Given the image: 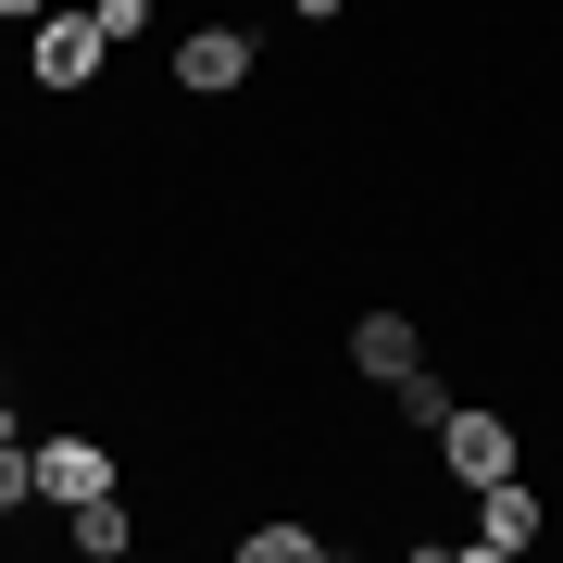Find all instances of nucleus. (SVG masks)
<instances>
[{
	"label": "nucleus",
	"mask_w": 563,
	"mask_h": 563,
	"mask_svg": "<svg viewBox=\"0 0 563 563\" xmlns=\"http://www.w3.org/2000/svg\"><path fill=\"white\" fill-rule=\"evenodd\" d=\"M101 488H113V451L88 439V426H51V439H38V501L76 514V501H101Z\"/></svg>",
	"instance_id": "39448f33"
},
{
	"label": "nucleus",
	"mask_w": 563,
	"mask_h": 563,
	"mask_svg": "<svg viewBox=\"0 0 563 563\" xmlns=\"http://www.w3.org/2000/svg\"><path fill=\"white\" fill-rule=\"evenodd\" d=\"M101 63H113L101 13H38V25H25V76H38L51 101H76V88H101Z\"/></svg>",
	"instance_id": "f257e3e1"
},
{
	"label": "nucleus",
	"mask_w": 563,
	"mask_h": 563,
	"mask_svg": "<svg viewBox=\"0 0 563 563\" xmlns=\"http://www.w3.org/2000/svg\"><path fill=\"white\" fill-rule=\"evenodd\" d=\"M0 426H13V401H0Z\"/></svg>",
	"instance_id": "ddd939ff"
},
{
	"label": "nucleus",
	"mask_w": 563,
	"mask_h": 563,
	"mask_svg": "<svg viewBox=\"0 0 563 563\" xmlns=\"http://www.w3.org/2000/svg\"><path fill=\"white\" fill-rule=\"evenodd\" d=\"M63 526H76V551H88V563H125V551H139V514H125V488H101V501H76Z\"/></svg>",
	"instance_id": "0eeeda50"
},
{
	"label": "nucleus",
	"mask_w": 563,
	"mask_h": 563,
	"mask_svg": "<svg viewBox=\"0 0 563 563\" xmlns=\"http://www.w3.org/2000/svg\"><path fill=\"white\" fill-rule=\"evenodd\" d=\"M413 363H426L413 313H351V376H363V388H401Z\"/></svg>",
	"instance_id": "423d86ee"
},
{
	"label": "nucleus",
	"mask_w": 563,
	"mask_h": 563,
	"mask_svg": "<svg viewBox=\"0 0 563 563\" xmlns=\"http://www.w3.org/2000/svg\"><path fill=\"white\" fill-rule=\"evenodd\" d=\"M38 501V451H25V426H0V526Z\"/></svg>",
	"instance_id": "1a4fd4ad"
},
{
	"label": "nucleus",
	"mask_w": 563,
	"mask_h": 563,
	"mask_svg": "<svg viewBox=\"0 0 563 563\" xmlns=\"http://www.w3.org/2000/svg\"><path fill=\"white\" fill-rule=\"evenodd\" d=\"M426 451H439L463 488H488V476H526V439H514V413H476V401H451Z\"/></svg>",
	"instance_id": "7ed1b4c3"
},
{
	"label": "nucleus",
	"mask_w": 563,
	"mask_h": 563,
	"mask_svg": "<svg viewBox=\"0 0 563 563\" xmlns=\"http://www.w3.org/2000/svg\"><path fill=\"white\" fill-rule=\"evenodd\" d=\"M288 13H301V25H339V13H351V0H288Z\"/></svg>",
	"instance_id": "9b49d317"
},
{
	"label": "nucleus",
	"mask_w": 563,
	"mask_h": 563,
	"mask_svg": "<svg viewBox=\"0 0 563 563\" xmlns=\"http://www.w3.org/2000/svg\"><path fill=\"white\" fill-rule=\"evenodd\" d=\"M325 551V526H301V514H263V526H239V563H313Z\"/></svg>",
	"instance_id": "6e6552de"
},
{
	"label": "nucleus",
	"mask_w": 563,
	"mask_h": 563,
	"mask_svg": "<svg viewBox=\"0 0 563 563\" xmlns=\"http://www.w3.org/2000/svg\"><path fill=\"white\" fill-rule=\"evenodd\" d=\"M251 76H263L251 25H176V88H188V101H239Z\"/></svg>",
	"instance_id": "f03ea898"
},
{
	"label": "nucleus",
	"mask_w": 563,
	"mask_h": 563,
	"mask_svg": "<svg viewBox=\"0 0 563 563\" xmlns=\"http://www.w3.org/2000/svg\"><path fill=\"white\" fill-rule=\"evenodd\" d=\"M88 13H101V38H113V51H125V38H163V25H151L163 0H88Z\"/></svg>",
	"instance_id": "9d476101"
},
{
	"label": "nucleus",
	"mask_w": 563,
	"mask_h": 563,
	"mask_svg": "<svg viewBox=\"0 0 563 563\" xmlns=\"http://www.w3.org/2000/svg\"><path fill=\"white\" fill-rule=\"evenodd\" d=\"M539 526H551V501L526 476H488L476 488V526H463V551H488V563H514V551H539Z\"/></svg>",
	"instance_id": "20e7f679"
},
{
	"label": "nucleus",
	"mask_w": 563,
	"mask_h": 563,
	"mask_svg": "<svg viewBox=\"0 0 563 563\" xmlns=\"http://www.w3.org/2000/svg\"><path fill=\"white\" fill-rule=\"evenodd\" d=\"M38 13H51V0H0V25H38Z\"/></svg>",
	"instance_id": "f8f14e48"
}]
</instances>
